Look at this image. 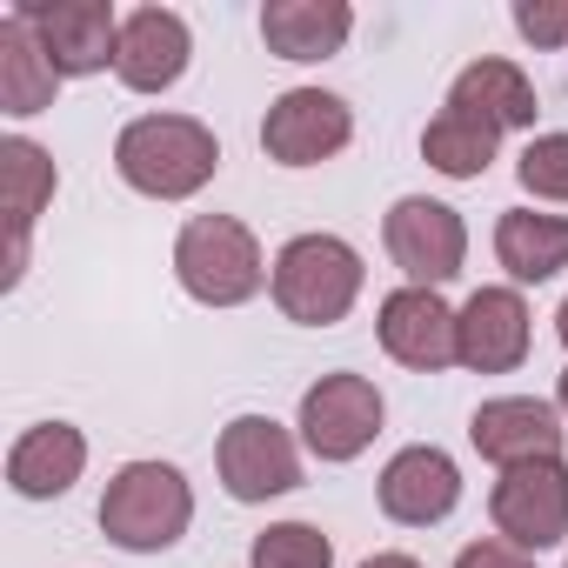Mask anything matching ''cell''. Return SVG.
<instances>
[{
	"label": "cell",
	"mask_w": 568,
	"mask_h": 568,
	"mask_svg": "<svg viewBox=\"0 0 568 568\" xmlns=\"http://www.w3.org/2000/svg\"><path fill=\"white\" fill-rule=\"evenodd\" d=\"M214 468H221V488L234 501H274V495H295L302 488L295 435L281 428V422H267V415H234L221 428Z\"/></svg>",
	"instance_id": "8992f818"
},
{
	"label": "cell",
	"mask_w": 568,
	"mask_h": 568,
	"mask_svg": "<svg viewBox=\"0 0 568 568\" xmlns=\"http://www.w3.org/2000/svg\"><path fill=\"white\" fill-rule=\"evenodd\" d=\"M114 168L134 194L148 201H187L214 181L221 168V141L214 128H201L194 114H141L121 128L114 141Z\"/></svg>",
	"instance_id": "6da1fadb"
},
{
	"label": "cell",
	"mask_w": 568,
	"mask_h": 568,
	"mask_svg": "<svg viewBox=\"0 0 568 568\" xmlns=\"http://www.w3.org/2000/svg\"><path fill=\"white\" fill-rule=\"evenodd\" d=\"M555 408L568 415V368H561V388H555Z\"/></svg>",
	"instance_id": "83f0119b"
},
{
	"label": "cell",
	"mask_w": 568,
	"mask_h": 568,
	"mask_svg": "<svg viewBox=\"0 0 568 568\" xmlns=\"http://www.w3.org/2000/svg\"><path fill=\"white\" fill-rule=\"evenodd\" d=\"M488 515L501 528V541L541 555V548H561L568 541V468L561 455L555 462H521V468H501L495 495H488Z\"/></svg>",
	"instance_id": "52a82bcc"
},
{
	"label": "cell",
	"mask_w": 568,
	"mask_h": 568,
	"mask_svg": "<svg viewBox=\"0 0 568 568\" xmlns=\"http://www.w3.org/2000/svg\"><path fill=\"white\" fill-rule=\"evenodd\" d=\"M174 274L201 308H241L261 295V281L274 267L261 261V241L234 214H194L174 241Z\"/></svg>",
	"instance_id": "277c9868"
},
{
	"label": "cell",
	"mask_w": 568,
	"mask_h": 568,
	"mask_svg": "<svg viewBox=\"0 0 568 568\" xmlns=\"http://www.w3.org/2000/svg\"><path fill=\"white\" fill-rule=\"evenodd\" d=\"M382 388L368 375H322L302 395V442L322 462H355L382 435Z\"/></svg>",
	"instance_id": "9c48e42d"
},
{
	"label": "cell",
	"mask_w": 568,
	"mask_h": 568,
	"mask_svg": "<svg viewBox=\"0 0 568 568\" xmlns=\"http://www.w3.org/2000/svg\"><path fill=\"white\" fill-rule=\"evenodd\" d=\"M382 241L395 254V267L408 274V288H442V281L462 274L468 261V227L448 201H428V194H408L388 207L382 221Z\"/></svg>",
	"instance_id": "5b68a950"
},
{
	"label": "cell",
	"mask_w": 568,
	"mask_h": 568,
	"mask_svg": "<svg viewBox=\"0 0 568 568\" xmlns=\"http://www.w3.org/2000/svg\"><path fill=\"white\" fill-rule=\"evenodd\" d=\"M455 362L475 375H508L528 362V302L515 288H475L455 315Z\"/></svg>",
	"instance_id": "4fadbf2b"
},
{
	"label": "cell",
	"mask_w": 568,
	"mask_h": 568,
	"mask_svg": "<svg viewBox=\"0 0 568 568\" xmlns=\"http://www.w3.org/2000/svg\"><path fill=\"white\" fill-rule=\"evenodd\" d=\"M14 14L34 28V41H41V48H48V61L61 68V81L114 68L121 14L108 8V0H21Z\"/></svg>",
	"instance_id": "ba28073f"
},
{
	"label": "cell",
	"mask_w": 568,
	"mask_h": 568,
	"mask_svg": "<svg viewBox=\"0 0 568 568\" xmlns=\"http://www.w3.org/2000/svg\"><path fill=\"white\" fill-rule=\"evenodd\" d=\"M455 568H535V561H528V548H515V541L488 535V541H468V548L455 555Z\"/></svg>",
	"instance_id": "484cf974"
},
{
	"label": "cell",
	"mask_w": 568,
	"mask_h": 568,
	"mask_svg": "<svg viewBox=\"0 0 568 568\" xmlns=\"http://www.w3.org/2000/svg\"><path fill=\"white\" fill-rule=\"evenodd\" d=\"M515 34L535 48H561L568 41V0H515Z\"/></svg>",
	"instance_id": "d4e9b609"
},
{
	"label": "cell",
	"mask_w": 568,
	"mask_h": 568,
	"mask_svg": "<svg viewBox=\"0 0 568 568\" xmlns=\"http://www.w3.org/2000/svg\"><path fill=\"white\" fill-rule=\"evenodd\" d=\"M254 568H335V541L315 521H274L254 535Z\"/></svg>",
	"instance_id": "603a6c76"
},
{
	"label": "cell",
	"mask_w": 568,
	"mask_h": 568,
	"mask_svg": "<svg viewBox=\"0 0 568 568\" xmlns=\"http://www.w3.org/2000/svg\"><path fill=\"white\" fill-rule=\"evenodd\" d=\"M468 442H475V455H488L495 468L555 462V455H561V408H555V402H535V395L481 402V408L468 415Z\"/></svg>",
	"instance_id": "8fae6325"
},
{
	"label": "cell",
	"mask_w": 568,
	"mask_h": 568,
	"mask_svg": "<svg viewBox=\"0 0 568 568\" xmlns=\"http://www.w3.org/2000/svg\"><path fill=\"white\" fill-rule=\"evenodd\" d=\"M355 34L348 0H267L261 8V41L274 61H328Z\"/></svg>",
	"instance_id": "e0dca14e"
},
{
	"label": "cell",
	"mask_w": 568,
	"mask_h": 568,
	"mask_svg": "<svg viewBox=\"0 0 568 568\" xmlns=\"http://www.w3.org/2000/svg\"><path fill=\"white\" fill-rule=\"evenodd\" d=\"M54 94H61V68L48 61L34 28L21 14H8L0 21V108L8 114H48Z\"/></svg>",
	"instance_id": "d6986e66"
},
{
	"label": "cell",
	"mask_w": 568,
	"mask_h": 568,
	"mask_svg": "<svg viewBox=\"0 0 568 568\" xmlns=\"http://www.w3.org/2000/svg\"><path fill=\"white\" fill-rule=\"evenodd\" d=\"M348 141H355V114L328 88H288L267 108V121H261V148L281 168H315V161L342 154Z\"/></svg>",
	"instance_id": "30bf717a"
},
{
	"label": "cell",
	"mask_w": 568,
	"mask_h": 568,
	"mask_svg": "<svg viewBox=\"0 0 568 568\" xmlns=\"http://www.w3.org/2000/svg\"><path fill=\"white\" fill-rule=\"evenodd\" d=\"M375 495H382V515H388V521H402V528H435V521H448L455 501H462V468H455L442 448L422 442V448H402V455L382 468Z\"/></svg>",
	"instance_id": "5bb4252c"
},
{
	"label": "cell",
	"mask_w": 568,
	"mask_h": 568,
	"mask_svg": "<svg viewBox=\"0 0 568 568\" xmlns=\"http://www.w3.org/2000/svg\"><path fill=\"white\" fill-rule=\"evenodd\" d=\"M61 174H54V154L28 134H8L0 141V207H8V288L28 274V234L41 221V207L54 201Z\"/></svg>",
	"instance_id": "9a60e30c"
},
{
	"label": "cell",
	"mask_w": 568,
	"mask_h": 568,
	"mask_svg": "<svg viewBox=\"0 0 568 568\" xmlns=\"http://www.w3.org/2000/svg\"><path fill=\"white\" fill-rule=\"evenodd\" d=\"M495 141L501 128H488L481 114H462V108H442L428 128H422V161L448 181H481L488 161H495Z\"/></svg>",
	"instance_id": "7402d4cb"
},
{
	"label": "cell",
	"mask_w": 568,
	"mask_h": 568,
	"mask_svg": "<svg viewBox=\"0 0 568 568\" xmlns=\"http://www.w3.org/2000/svg\"><path fill=\"white\" fill-rule=\"evenodd\" d=\"M375 328H382V348L415 375H442L455 362V308L435 288H395Z\"/></svg>",
	"instance_id": "2e32d148"
},
{
	"label": "cell",
	"mask_w": 568,
	"mask_h": 568,
	"mask_svg": "<svg viewBox=\"0 0 568 568\" xmlns=\"http://www.w3.org/2000/svg\"><path fill=\"white\" fill-rule=\"evenodd\" d=\"M555 328H561V342H568V302H561V315H555Z\"/></svg>",
	"instance_id": "f1b7e54d"
},
{
	"label": "cell",
	"mask_w": 568,
	"mask_h": 568,
	"mask_svg": "<svg viewBox=\"0 0 568 568\" xmlns=\"http://www.w3.org/2000/svg\"><path fill=\"white\" fill-rule=\"evenodd\" d=\"M448 108H462V114H481L488 128H535V88H528V74L515 68V61H475V68H462L455 74V88H448Z\"/></svg>",
	"instance_id": "ffe728a7"
},
{
	"label": "cell",
	"mask_w": 568,
	"mask_h": 568,
	"mask_svg": "<svg viewBox=\"0 0 568 568\" xmlns=\"http://www.w3.org/2000/svg\"><path fill=\"white\" fill-rule=\"evenodd\" d=\"M187 54H194V34H187V21L174 8H134V14H121V48H114L121 88L168 94L187 74Z\"/></svg>",
	"instance_id": "7c38bea8"
},
{
	"label": "cell",
	"mask_w": 568,
	"mask_h": 568,
	"mask_svg": "<svg viewBox=\"0 0 568 568\" xmlns=\"http://www.w3.org/2000/svg\"><path fill=\"white\" fill-rule=\"evenodd\" d=\"M81 468H88V435H81L74 422H41V428H28V435L8 448V481H14V495H28V501L68 495V488L81 481Z\"/></svg>",
	"instance_id": "ac0fdd59"
},
{
	"label": "cell",
	"mask_w": 568,
	"mask_h": 568,
	"mask_svg": "<svg viewBox=\"0 0 568 568\" xmlns=\"http://www.w3.org/2000/svg\"><path fill=\"white\" fill-rule=\"evenodd\" d=\"M362 568H422L415 555H375V561H362Z\"/></svg>",
	"instance_id": "4316f807"
},
{
	"label": "cell",
	"mask_w": 568,
	"mask_h": 568,
	"mask_svg": "<svg viewBox=\"0 0 568 568\" xmlns=\"http://www.w3.org/2000/svg\"><path fill=\"white\" fill-rule=\"evenodd\" d=\"M495 261L515 281H555L568 267V214H535V207H508L495 221Z\"/></svg>",
	"instance_id": "44dd1931"
},
{
	"label": "cell",
	"mask_w": 568,
	"mask_h": 568,
	"mask_svg": "<svg viewBox=\"0 0 568 568\" xmlns=\"http://www.w3.org/2000/svg\"><path fill=\"white\" fill-rule=\"evenodd\" d=\"M274 308L302 328H335L362 302V254L342 234H295L274 254Z\"/></svg>",
	"instance_id": "7a4b0ae2"
},
{
	"label": "cell",
	"mask_w": 568,
	"mask_h": 568,
	"mask_svg": "<svg viewBox=\"0 0 568 568\" xmlns=\"http://www.w3.org/2000/svg\"><path fill=\"white\" fill-rule=\"evenodd\" d=\"M521 187L535 201H568V134H535L521 148Z\"/></svg>",
	"instance_id": "cb8c5ba5"
},
{
	"label": "cell",
	"mask_w": 568,
	"mask_h": 568,
	"mask_svg": "<svg viewBox=\"0 0 568 568\" xmlns=\"http://www.w3.org/2000/svg\"><path fill=\"white\" fill-rule=\"evenodd\" d=\"M194 488L174 462H128L101 495V535L128 555H161L187 535Z\"/></svg>",
	"instance_id": "3957f363"
}]
</instances>
